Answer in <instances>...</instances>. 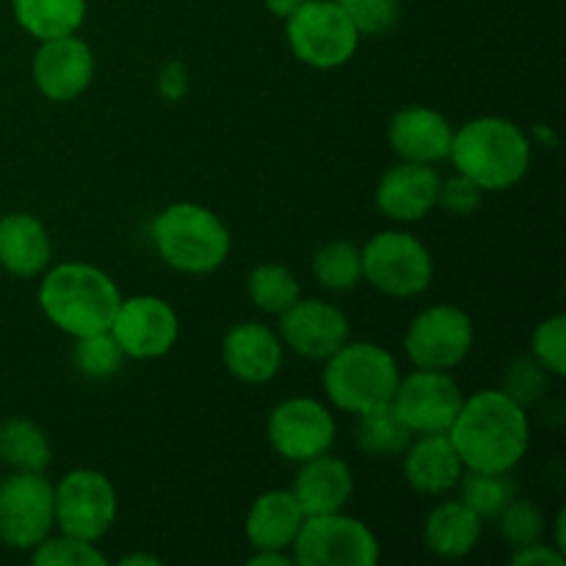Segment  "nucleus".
<instances>
[{"label":"nucleus","instance_id":"obj_1","mask_svg":"<svg viewBox=\"0 0 566 566\" xmlns=\"http://www.w3.org/2000/svg\"><path fill=\"white\" fill-rule=\"evenodd\" d=\"M448 437L464 470L512 473L531 446L528 409L503 390H479L464 398Z\"/></svg>","mask_w":566,"mask_h":566},{"label":"nucleus","instance_id":"obj_2","mask_svg":"<svg viewBox=\"0 0 566 566\" xmlns=\"http://www.w3.org/2000/svg\"><path fill=\"white\" fill-rule=\"evenodd\" d=\"M531 149V136L517 122L506 116H475L453 127L448 160L484 193H501L528 175Z\"/></svg>","mask_w":566,"mask_h":566},{"label":"nucleus","instance_id":"obj_3","mask_svg":"<svg viewBox=\"0 0 566 566\" xmlns=\"http://www.w3.org/2000/svg\"><path fill=\"white\" fill-rule=\"evenodd\" d=\"M36 298L44 318L55 329L70 337H83L111 329L122 293L99 265L66 260L50 271L44 269Z\"/></svg>","mask_w":566,"mask_h":566},{"label":"nucleus","instance_id":"obj_4","mask_svg":"<svg viewBox=\"0 0 566 566\" xmlns=\"http://www.w3.org/2000/svg\"><path fill=\"white\" fill-rule=\"evenodd\" d=\"M149 241L169 269L180 274H213L227 263L232 235L219 213L197 202H175L149 224Z\"/></svg>","mask_w":566,"mask_h":566},{"label":"nucleus","instance_id":"obj_5","mask_svg":"<svg viewBox=\"0 0 566 566\" xmlns=\"http://www.w3.org/2000/svg\"><path fill=\"white\" fill-rule=\"evenodd\" d=\"M401 370L396 357L379 343L346 340L324 359V392L340 412L363 415L392 401Z\"/></svg>","mask_w":566,"mask_h":566},{"label":"nucleus","instance_id":"obj_6","mask_svg":"<svg viewBox=\"0 0 566 566\" xmlns=\"http://www.w3.org/2000/svg\"><path fill=\"white\" fill-rule=\"evenodd\" d=\"M287 48L313 70H337L359 48V33L335 0H304L285 20Z\"/></svg>","mask_w":566,"mask_h":566},{"label":"nucleus","instance_id":"obj_7","mask_svg":"<svg viewBox=\"0 0 566 566\" xmlns=\"http://www.w3.org/2000/svg\"><path fill=\"white\" fill-rule=\"evenodd\" d=\"M363 280L392 298H415L434 280V258L412 232L381 230L363 249Z\"/></svg>","mask_w":566,"mask_h":566},{"label":"nucleus","instance_id":"obj_8","mask_svg":"<svg viewBox=\"0 0 566 566\" xmlns=\"http://www.w3.org/2000/svg\"><path fill=\"white\" fill-rule=\"evenodd\" d=\"M291 556L298 566H376L381 545L374 531L346 512L304 517Z\"/></svg>","mask_w":566,"mask_h":566},{"label":"nucleus","instance_id":"obj_9","mask_svg":"<svg viewBox=\"0 0 566 566\" xmlns=\"http://www.w3.org/2000/svg\"><path fill=\"white\" fill-rule=\"evenodd\" d=\"M55 528L86 542H99L119 514L116 486L94 468H75L53 484Z\"/></svg>","mask_w":566,"mask_h":566},{"label":"nucleus","instance_id":"obj_10","mask_svg":"<svg viewBox=\"0 0 566 566\" xmlns=\"http://www.w3.org/2000/svg\"><path fill=\"white\" fill-rule=\"evenodd\" d=\"M55 528L53 481L44 473H11L0 479V545L33 551Z\"/></svg>","mask_w":566,"mask_h":566},{"label":"nucleus","instance_id":"obj_11","mask_svg":"<svg viewBox=\"0 0 566 566\" xmlns=\"http://www.w3.org/2000/svg\"><path fill=\"white\" fill-rule=\"evenodd\" d=\"M475 343L473 321L457 304H431L407 326L403 352L415 368L453 370L470 357Z\"/></svg>","mask_w":566,"mask_h":566},{"label":"nucleus","instance_id":"obj_12","mask_svg":"<svg viewBox=\"0 0 566 566\" xmlns=\"http://www.w3.org/2000/svg\"><path fill=\"white\" fill-rule=\"evenodd\" d=\"M462 401L464 392L451 370L415 368L398 379L390 403L412 434H448Z\"/></svg>","mask_w":566,"mask_h":566},{"label":"nucleus","instance_id":"obj_13","mask_svg":"<svg viewBox=\"0 0 566 566\" xmlns=\"http://www.w3.org/2000/svg\"><path fill=\"white\" fill-rule=\"evenodd\" d=\"M271 448L280 453L285 462L302 464L307 459L321 457L332 451L337 434V423L332 418L329 407L318 398H287L276 403L265 423Z\"/></svg>","mask_w":566,"mask_h":566},{"label":"nucleus","instance_id":"obj_14","mask_svg":"<svg viewBox=\"0 0 566 566\" xmlns=\"http://www.w3.org/2000/svg\"><path fill=\"white\" fill-rule=\"evenodd\" d=\"M108 332L116 337L125 357L160 359L175 348L180 337V318L166 298L142 293V296L122 298Z\"/></svg>","mask_w":566,"mask_h":566},{"label":"nucleus","instance_id":"obj_15","mask_svg":"<svg viewBox=\"0 0 566 566\" xmlns=\"http://www.w3.org/2000/svg\"><path fill=\"white\" fill-rule=\"evenodd\" d=\"M33 83L50 103L77 99L94 81V53L81 36H55L39 42L31 64Z\"/></svg>","mask_w":566,"mask_h":566},{"label":"nucleus","instance_id":"obj_16","mask_svg":"<svg viewBox=\"0 0 566 566\" xmlns=\"http://www.w3.org/2000/svg\"><path fill=\"white\" fill-rule=\"evenodd\" d=\"M352 335L346 313L324 298H298L280 315L282 346L304 359L324 363Z\"/></svg>","mask_w":566,"mask_h":566},{"label":"nucleus","instance_id":"obj_17","mask_svg":"<svg viewBox=\"0 0 566 566\" xmlns=\"http://www.w3.org/2000/svg\"><path fill=\"white\" fill-rule=\"evenodd\" d=\"M442 177L431 164H401L390 166L379 177L374 191V202L381 216L401 224L423 221L437 208V193H440Z\"/></svg>","mask_w":566,"mask_h":566},{"label":"nucleus","instance_id":"obj_18","mask_svg":"<svg viewBox=\"0 0 566 566\" xmlns=\"http://www.w3.org/2000/svg\"><path fill=\"white\" fill-rule=\"evenodd\" d=\"M221 359L227 374L243 385H269L285 363L280 332L258 321H241L221 340Z\"/></svg>","mask_w":566,"mask_h":566},{"label":"nucleus","instance_id":"obj_19","mask_svg":"<svg viewBox=\"0 0 566 566\" xmlns=\"http://www.w3.org/2000/svg\"><path fill=\"white\" fill-rule=\"evenodd\" d=\"M392 153L412 164H440L448 160L453 142V125L429 105H409L396 111L387 127Z\"/></svg>","mask_w":566,"mask_h":566},{"label":"nucleus","instance_id":"obj_20","mask_svg":"<svg viewBox=\"0 0 566 566\" xmlns=\"http://www.w3.org/2000/svg\"><path fill=\"white\" fill-rule=\"evenodd\" d=\"M401 457L403 479L420 495H448L464 475L462 459L448 434H418Z\"/></svg>","mask_w":566,"mask_h":566},{"label":"nucleus","instance_id":"obj_21","mask_svg":"<svg viewBox=\"0 0 566 566\" xmlns=\"http://www.w3.org/2000/svg\"><path fill=\"white\" fill-rule=\"evenodd\" d=\"M291 492L307 517L343 512L354 495V473L346 459L326 451L298 464Z\"/></svg>","mask_w":566,"mask_h":566},{"label":"nucleus","instance_id":"obj_22","mask_svg":"<svg viewBox=\"0 0 566 566\" xmlns=\"http://www.w3.org/2000/svg\"><path fill=\"white\" fill-rule=\"evenodd\" d=\"M53 258V241L33 213H6L0 219V269L11 276L31 280L44 274Z\"/></svg>","mask_w":566,"mask_h":566},{"label":"nucleus","instance_id":"obj_23","mask_svg":"<svg viewBox=\"0 0 566 566\" xmlns=\"http://www.w3.org/2000/svg\"><path fill=\"white\" fill-rule=\"evenodd\" d=\"M304 517L291 490H269L254 497L247 514V542L252 551H291Z\"/></svg>","mask_w":566,"mask_h":566},{"label":"nucleus","instance_id":"obj_24","mask_svg":"<svg viewBox=\"0 0 566 566\" xmlns=\"http://www.w3.org/2000/svg\"><path fill=\"white\" fill-rule=\"evenodd\" d=\"M484 520L462 501H442L429 512L423 523V545L434 556L457 562L479 547Z\"/></svg>","mask_w":566,"mask_h":566},{"label":"nucleus","instance_id":"obj_25","mask_svg":"<svg viewBox=\"0 0 566 566\" xmlns=\"http://www.w3.org/2000/svg\"><path fill=\"white\" fill-rule=\"evenodd\" d=\"M14 20L36 42L70 36L86 20V0H11Z\"/></svg>","mask_w":566,"mask_h":566},{"label":"nucleus","instance_id":"obj_26","mask_svg":"<svg viewBox=\"0 0 566 566\" xmlns=\"http://www.w3.org/2000/svg\"><path fill=\"white\" fill-rule=\"evenodd\" d=\"M53 448L33 420L9 418L0 423V464L11 473H48Z\"/></svg>","mask_w":566,"mask_h":566},{"label":"nucleus","instance_id":"obj_27","mask_svg":"<svg viewBox=\"0 0 566 566\" xmlns=\"http://www.w3.org/2000/svg\"><path fill=\"white\" fill-rule=\"evenodd\" d=\"M409 442H412V431H409L407 423L398 418V412L392 409L390 401L357 415V446L363 448L368 457H401V453L407 451Z\"/></svg>","mask_w":566,"mask_h":566},{"label":"nucleus","instance_id":"obj_28","mask_svg":"<svg viewBox=\"0 0 566 566\" xmlns=\"http://www.w3.org/2000/svg\"><path fill=\"white\" fill-rule=\"evenodd\" d=\"M459 490H462L459 501L468 503L484 523L495 520L517 497V484H514L512 473L464 470L462 481H459Z\"/></svg>","mask_w":566,"mask_h":566},{"label":"nucleus","instance_id":"obj_29","mask_svg":"<svg viewBox=\"0 0 566 566\" xmlns=\"http://www.w3.org/2000/svg\"><path fill=\"white\" fill-rule=\"evenodd\" d=\"M249 298L265 315H282L291 304L302 298V285L296 274L280 263H263L249 274Z\"/></svg>","mask_w":566,"mask_h":566},{"label":"nucleus","instance_id":"obj_30","mask_svg":"<svg viewBox=\"0 0 566 566\" xmlns=\"http://www.w3.org/2000/svg\"><path fill=\"white\" fill-rule=\"evenodd\" d=\"M313 276L326 291H352L363 282V252L348 241H329L315 252Z\"/></svg>","mask_w":566,"mask_h":566},{"label":"nucleus","instance_id":"obj_31","mask_svg":"<svg viewBox=\"0 0 566 566\" xmlns=\"http://www.w3.org/2000/svg\"><path fill=\"white\" fill-rule=\"evenodd\" d=\"M125 359V352H122L119 343H116V337L108 329L75 337L72 363L88 379H111V376L119 374Z\"/></svg>","mask_w":566,"mask_h":566},{"label":"nucleus","instance_id":"obj_32","mask_svg":"<svg viewBox=\"0 0 566 566\" xmlns=\"http://www.w3.org/2000/svg\"><path fill=\"white\" fill-rule=\"evenodd\" d=\"M31 562L36 566H105L108 558L99 551L97 542L77 539L59 531V536L50 534L33 547Z\"/></svg>","mask_w":566,"mask_h":566},{"label":"nucleus","instance_id":"obj_33","mask_svg":"<svg viewBox=\"0 0 566 566\" xmlns=\"http://www.w3.org/2000/svg\"><path fill=\"white\" fill-rule=\"evenodd\" d=\"M495 523L512 551L531 545V542H539L547 528L545 512H542L531 497H514V501L497 514Z\"/></svg>","mask_w":566,"mask_h":566},{"label":"nucleus","instance_id":"obj_34","mask_svg":"<svg viewBox=\"0 0 566 566\" xmlns=\"http://www.w3.org/2000/svg\"><path fill=\"white\" fill-rule=\"evenodd\" d=\"M551 379L553 376L528 354V357H517L509 365L501 390L506 392L509 398H514L520 407L528 409L545 401L547 390H551Z\"/></svg>","mask_w":566,"mask_h":566},{"label":"nucleus","instance_id":"obj_35","mask_svg":"<svg viewBox=\"0 0 566 566\" xmlns=\"http://www.w3.org/2000/svg\"><path fill=\"white\" fill-rule=\"evenodd\" d=\"M531 357L551 376H566V315L556 313L539 321L531 335Z\"/></svg>","mask_w":566,"mask_h":566},{"label":"nucleus","instance_id":"obj_36","mask_svg":"<svg viewBox=\"0 0 566 566\" xmlns=\"http://www.w3.org/2000/svg\"><path fill=\"white\" fill-rule=\"evenodd\" d=\"M335 3L346 11V17L357 28L359 36L368 39L390 31L398 22V14H401L398 0H335Z\"/></svg>","mask_w":566,"mask_h":566},{"label":"nucleus","instance_id":"obj_37","mask_svg":"<svg viewBox=\"0 0 566 566\" xmlns=\"http://www.w3.org/2000/svg\"><path fill=\"white\" fill-rule=\"evenodd\" d=\"M481 199H484V191H481L470 177L459 175V171L453 177H448V180H442L440 193H437V205H440L448 216H459V219L473 216L475 210H479Z\"/></svg>","mask_w":566,"mask_h":566},{"label":"nucleus","instance_id":"obj_38","mask_svg":"<svg viewBox=\"0 0 566 566\" xmlns=\"http://www.w3.org/2000/svg\"><path fill=\"white\" fill-rule=\"evenodd\" d=\"M191 92V72L182 61H169L158 72V94L166 103H180Z\"/></svg>","mask_w":566,"mask_h":566},{"label":"nucleus","instance_id":"obj_39","mask_svg":"<svg viewBox=\"0 0 566 566\" xmlns=\"http://www.w3.org/2000/svg\"><path fill=\"white\" fill-rule=\"evenodd\" d=\"M566 553L558 551L556 545L545 542H531V545L512 551V566H564Z\"/></svg>","mask_w":566,"mask_h":566},{"label":"nucleus","instance_id":"obj_40","mask_svg":"<svg viewBox=\"0 0 566 566\" xmlns=\"http://www.w3.org/2000/svg\"><path fill=\"white\" fill-rule=\"evenodd\" d=\"M249 566H293L291 551H254L247 558Z\"/></svg>","mask_w":566,"mask_h":566},{"label":"nucleus","instance_id":"obj_41","mask_svg":"<svg viewBox=\"0 0 566 566\" xmlns=\"http://www.w3.org/2000/svg\"><path fill=\"white\" fill-rule=\"evenodd\" d=\"M302 3L304 0H265V9H269L274 17H280V20H287V17H291Z\"/></svg>","mask_w":566,"mask_h":566},{"label":"nucleus","instance_id":"obj_42","mask_svg":"<svg viewBox=\"0 0 566 566\" xmlns=\"http://www.w3.org/2000/svg\"><path fill=\"white\" fill-rule=\"evenodd\" d=\"M119 566H160L158 556H149V553H130V556H122Z\"/></svg>","mask_w":566,"mask_h":566},{"label":"nucleus","instance_id":"obj_43","mask_svg":"<svg viewBox=\"0 0 566 566\" xmlns=\"http://www.w3.org/2000/svg\"><path fill=\"white\" fill-rule=\"evenodd\" d=\"M531 136H534V138H539V142H545L547 147H556V144H558V136H556V130H551V127L534 125V130H531Z\"/></svg>","mask_w":566,"mask_h":566},{"label":"nucleus","instance_id":"obj_44","mask_svg":"<svg viewBox=\"0 0 566 566\" xmlns=\"http://www.w3.org/2000/svg\"><path fill=\"white\" fill-rule=\"evenodd\" d=\"M564 525H566V512L562 509V512L556 514V542L553 545L558 547V551L566 553V536H564Z\"/></svg>","mask_w":566,"mask_h":566},{"label":"nucleus","instance_id":"obj_45","mask_svg":"<svg viewBox=\"0 0 566 566\" xmlns=\"http://www.w3.org/2000/svg\"><path fill=\"white\" fill-rule=\"evenodd\" d=\"M0 479H3V473H0Z\"/></svg>","mask_w":566,"mask_h":566}]
</instances>
